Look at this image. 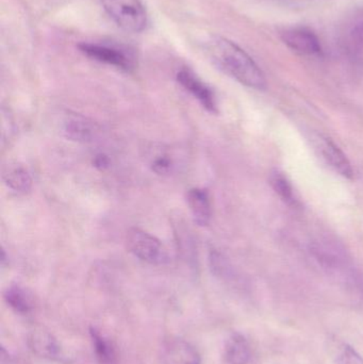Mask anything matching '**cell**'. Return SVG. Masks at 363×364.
Masks as SVG:
<instances>
[{"label":"cell","instance_id":"5bb4252c","mask_svg":"<svg viewBox=\"0 0 363 364\" xmlns=\"http://www.w3.org/2000/svg\"><path fill=\"white\" fill-rule=\"evenodd\" d=\"M66 136L78 142H89L97 134V127L93 122L83 117H72L65 123Z\"/></svg>","mask_w":363,"mask_h":364},{"label":"cell","instance_id":"52a82bcc","mask_svg":"<svg viewBox=\"0 0 363 364\" xmlns=\"http://www.w3.org/2000/svg\"><path fill=\"white\" fill-rule=\"evenodd\" d=\"M315 260L330 273H345L349 269V259L340 246L330 241H319L311 247Z\"/></svg>","mask_w":363,"mask_h":364},{"label":"cell","instance_id":"277c9868","mask_svg":"<svg viewBox=\"0 0 363 364\" xmlns=\"http://www.w3.org/2000/svg\"><path fill=\"white\" fill-rule=\"evenodd\" d=\"M338 45L350 59L363 63V8L345 17L339 28Z\"/></svg>","mask_w":363,"mask_h":364},{"label":"cell","instance_id":"9a60e30c","mask_svg":"<svg viewBox=\"0 0 363 364\" xmlns=\"http://www.w3.org/2000/svg\"><path fill=\"white\" fill-rule=\"evenodd\" d=\"M4 301L8 304L9 307L12 308L16 314L26 316L30 314L33 309V301H32L31 295L21 288V287L10 286L4 291Z\"/></svg>","mask_w":363,"mask_h":364},{"label":"cell","instance_id":"8fae6325","mask_svg":"<svg viewBox=\"0 0 363 364\" xmlns=\"http://www.w3.org/2000/svg\"><path fill=\"white\" fill-rule=\"evenodd\" d=\"M30 350L40 358L53 361H64L63 350L57 340L48 331H33L28 337Z\"/></svg>","mask_w":363,"mask_h":364},{"label":"cell","instance_id":"7a4b0ae2","mask_svg":"<svg viewBox=\"0 0 363 364\" xmlns=\"http://www.w3.org/2000/svg\"><path fill=\"white\" fill-rule=\"evenodd\" d=\"M102 8L121 29L139 33L146 29L148 15L141 0H100Z\"/></svg>","mask_w":363,"mask_h":364},{"label":"cell","instance_id":"4fadbf2b","mask_svg":"<svg viewBox=\"0 0 363 364\" xmlns=\"http://www.w3.org/2000/svg\"><path fill=\"white\" fill-rule=\"evenodd\" d=\"M251 348L244 336L234 333L225 343V359L229 364H249Z\"/></svg>","mask_w":363,"mask_h":364},{"label":"cell","instance_id":"5b68a950","mask_svg":"<svg viewBox=\"0 0 363 364\" xmlns=\"http://www.w3.org/2000/svg\"><path fill=\"white\" fill-rule=\"evenodd\" d=\"M81 53L91 59L108 65L115 66L119 70L130 72L134 70V58L127 49L117 45L99 44V43H81L79 45Z\"/></svg>","mask_w":363,"mask_h":364},{"label":"cell","instance_id":"ac0fdd59","mask_svg":"<svg viewBox=\"0 0 363 364\" xmlns=\"http://www.w3.org/2000/svg\"><path fill=\"white\" fill-rule=\"evenodd\" d=\"M270 183L283 200L291 203V205H296V196H294L293 188H292V184L290 183V181H288L287 177L283 173L279 172V171L273 172L271 174Z\"/></svg>","mask_w":363,"mask_h":364},{"label":"cell","instance_id":"7402d4cb","mask_svg":"<svg viewBox=\"0 0 363 364\" xmlns=\"http://www.w3.org/2000/svg\"><path fill=\"white\" fill-rule=\"evenodd\" d=\"M94 164H95V166L99 168L100 170H104V168H108L109 166L108 157L104 155L97 156V157L95 158Z\"/></svg>","mask_w":363,"mask_h":364},{"label":"cell","instance_id":"e0dca14e","mask_svg":"<svg viewBox=\"0 0 363 364\" xmlns=\"http://www.w3.org/2000/svg\"><path fill=\"white\" fill-rule=\"evenodd\" d=\"M4 184L16 193H26L31 188L32 178L27 168L21 166L9 168L4 175Z\"/></svg>","mask_w":363,"mask_h":364},{"label":"cell","instance_id":"7c38bea8","mask_svg":"<svg viewBox=\"0 0 363 364\" xmlns=\"http://www.w3.org/2000/svg\"><path fill=\"white\" fill-rule=\"evenodd\" d=\"M188 205L196 224L207 226L212 216L210 196L205 188H191L187 195Z\"/></svg>","mask_w":363,"mask_h":364},{"label":"cell","instance_id":"8992f818","mask_svg":"<svg viewBox=\"0 0 363 364\" xmlns=\"http://www.w3.org/2000/svg\"><path fill=\"white\" fill-rule=\"evenodd\" d=\"M281 38L291 50L302 55L315 57L323 51L317 34L306 27L286 28L281 31Z\"/></svg>","mask_w":363,"mask_h":364},{"label":"cell","instance_id":"ba28073f","mask_svg":"<svg viewBox=\"0 0 363 364\" xmlns=\"http://www.w3.org/2000/svg\"><path fill=\"white\" fill-rule=\"evenodd\" d=\"M313 140L315 149L332 170L345 178H353L354 171L351 162L334 141L322 134H318Z\"/></svg>","mask_w":363,"mask_h":364},{"label":"cell","instance_id":"6da1fadb","mask_svg":"<svg viewBox=\"0 0 363 364\" xmlns=\"http://www.w3.org/2000/svg\"><path fill=\"white\" fill-rule=\"evenodd\" d=\"M206 53L222 72L241 85L251 89H266V77L261 68L236 43L222 36H213L207 42Z\"/></svg>","mask_w":363,"mask_h":364},{"label":"cell","instance_id":"d6986e66","mask_svg":"<svg viewBox=\"0 0 363 364\" xmlns=\"http://www.w3.org/2000/svg\"><path fill=\"white\" fill-rule=\"evenodd\" d=\"M211 269L217 277L223 279H229L234 275L232 265L229 264L225 257L222 256L219 252H212L210 256Z\"/></svg>","mask_w":363,"mask_h":364},{"label":"cell","instance_id":"ffe728a7","mask_svg":"<svg viewBox=\"0 0 363 364\" xmlns=\"http://www.w3.org/2000/svg\"><path fill=\"white\" fill-rule=\"evenodd\" d=\"M337 364H363V358L352 346L345 344L337 356Z\"/></svg>","mask_w":363,"mask_h":364},{"label":"cell","instance_id":"9c48e42d","mask_svg":"<svg viewBox=\"0 0 363 364\" xmlns=\"http://www.w3.org/2000/svg\"><path fill=\"white\" fill-rule=\"evenodd\" d=\"M162 361L164 364H202L198 350L180 338H170L164 342Z\"/></svg>","mask_w":363,"mask_h":364},{"label":"cell","instance_id":"30bf717a","mask_svg":"<svg viewBox=\"0 0 363 364\" xmlns=\"http://www.w3.org/2000/svg\"><path fill=\"white\" fill-rule=\"evenodd\" d=\"M177 80L202 105L206 110L211 113L217 112V106L215 93L193 72L187 68H183L177 74Z\"/></svg>","mask_w":363,"mask_h":364},{"label":"cell","instance_id":"2e32d148","mask_svg":"<svg viewBox=\"0 0 363 364\" xmlns=\"http://www.w3.org/2000/svg\"><path fill=\"white\" fill-rule=\"evenodd\" d=\"M90 336L98 363L117 364V353L111 342L108 341L95 327L90 328Z\"/></svg>","mask_w":363,"mask_h":364},{"label":"cell","instance_id":"3957f363","mask_svg":"<svg viewBox=\"0 0 363 364\" xmlns=\"http://www.w3.org/2000/svg\"><path fill=\"white\" fill-rule=\"evenodd\" d=\"M128 250L136 258L153 265H164L170 257L164 244L159 239L140 228H131L126 237Z\"/></svg>","mask_w":363,"mask_h":364},{"label":"cell","instance_id":"44dd1931","mask_svg":"<svg viewBox=\"0 0 363 364\" xmlns=\"http://www.w3.org/2000/svg\"><path fill=\"white\" fill-rule=\"evenodd\" d=\"M153 170L155 171L157 174H168L172 170L173 162L170 158L166 155H160L153 160Z\"/></svg>","mask_w":363,"mask_h":364}]
</instances>
